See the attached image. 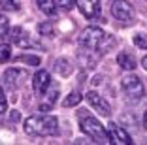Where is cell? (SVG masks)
Listing matches in <instances>:
<instances>
[{
  "instance_id": "1",
  "label": "cell",
  "mask_w": 147,
  "mask_h": 145,
  "mask_svg": "<svg viewBox=\"0 0 147 145\" xmlns=\"http://www.w3.org/2000/svg\"><path fill=\"white\" fill-rule=\"evenodd\" d=\"M79 43L92 51H100V53H108V49L111 45H115V38H111L109 34H106L102 28L98 26H87L79 36Z\"/></svg>"
},
{
  "instance_id": "2",
  "label": "cell",
  "mask_w": 147,
  "mask_h": 145,
  "mask_svg": "<svg viewBox=\"0 0 147 145\" xmlns=\"http://www.w3.org/2000/svg\"><path fill=\"white\" fill-rule=\"evenodd\" d=\"M25 132L30 136H55L59 132V119L53 115H34L25 121Z\"/></svg>"
},
{
  "instance_id": "3",
  "label": "cell",
  "mask_w": 147,
  "mask_h": 145,
  "mask_svg": "<svg viewBox=\"0 0 147 145\" xmlns=\"http://www.w3.org/2000/svg\"><path fill=\"white\" fill-rule=\"evenodd\" d=\"M81 130L89 138H92L96 143H109L106 128L102 126V124L98 123V119H94V117H81Z\"/></svg>"
},
{
  "instance_id": "4",
  "label": "cell",
  "mask_w": 147,
  "mask_h": 145,
  "mask_svg": "<svg viewBox=\"0 0 147 145\" xmlns=\"http://www.w3.org/2000/svg\"><path fill=\"white\" fill-rule=\"evenodd\" d=\"M111 15L121 23H132L134 21V8L126 0H115L111 4Z\"/></svg>"
},
{
  "instance_id": "5",
  "label": "cell",
  "mask_w": 147,
  "mask_h": 145,
  "mask_svg": "<svg viewBox=\"0 0 147 145\" xmlns=\"http://www.w3.org/2000/svg\"><path fill=\"white\" fill-rule=\"evenodd\" d=\"M121 85L130 100H140L143 96V83L140 81L138 76H125Z\"/></svg>"
},
{
  "instance_id": "6",
  "label": "cell",
  "mask_w": 147,
  "mask_h": 145,
  "mask_svg": "<svg viewBox=\"0 0 147 145\" xmlns=\"http://www.w3.org/2000/svg\"><path fill=\"white\" fill-rule=\"evenodd\" d=\"M108 138H109V143H117V145L132 143V138L128 136V132H126L123 126L115 124V123H111L108 126Z\"/></svg>"
},
{
  "instance_id": "7",
  "label": "cell",
  "mask_w": 147,
  "mask_h": 145,
  "mask_svg": "<svg viewBox=\"0 0 147 145\" xmlns=\"http://www.w3.org/2000/svg\"><path fill=\"white\" fill-rule=\"evenodd\" d=\"M87 102L91 104V106L94 107L96 111H98L100 115L108 117L109 113H111V107H109V104L106 102V100L102 98L98 92H94V90H89V92H87Z\"/></svg>"
},
{
  "instance_id": "8",
  "label": "cell",
  "mask_w": 147,
  "mask_h": 145,
  "mask_svg": "<svg viewBox=\"0 0 147 145\" xmlns=\"http://www.w3.org/2000/svg\"><path fill=\"white\" fill-rule=\"evenodd\" d=\"M76 6L87 19H94L100 13V2L98 0H76Z\"/></svg>"
},
{
  "instance_id": "9",
  "label": "cell",
  "mask_w": 147,
  "mask_h": 145,
  "mask_svg": "<svg viewBox=\"0 0 147 145\" xmlns=\"http://www.w3.org/2000/svg\"><path fill=\"white\" fill-rule=\"evenodd\" d=\"M26 77V72L23 70H17V68H11L4 74V87L8 89H15V87L23 85V79Z\"/></svg>"
},
{
  "instance_id": "10",
  "label": "cell",
  "mask_w": 147,
  "mask_h": 145,
  "mask_svg": "<svg viewBox=\"0 0 147 145\" xmlns=\"http://www.w3.org/2000/svg\"><path fill=\"white\" fill-rule=\"evenodd\" d=\"M49 83H51V77H49V74L45 72V70H40V72H36V76H34L32 87H34V90H36L38 94H45V90L49 89Z\"/></svg>"
},
{
  "instance_id": "11",
  "label": "cell",
  "mask_w": 147,
  "mask_h": 145,
  "mask_svg": "<svg viewBox=\"0 0 147 145\" xmlns=\"http://www.w3.org/2000/svg\"><path fill=\"white\" fill-rule=\"evenodd\" d=\"M9 40L15 42V45H19V47H32L34 45V43L30 42V38H28V34L23 32V28H19V26L9 32Z\"/></svg>"
},
{
  "instance_id": "12",
  "label": "cell",
  "mask_w": 147,
  "mask_h": 145,
  "mask_svg": "<svg viewBox=\"0 0 147 145\" xmlns=\"http://www.w3.org/2000/svg\"><path fill=\"white\" fill-rule=\"evenodd\" d=\"M117 64H119L123 70H134L136 68V59L132 55H128L126 51H123L117 57Z\"/></svg>"
},
{
  "instance_id": "13",
  "label": "cell",
  "mask_w": 147,
  "mask_h": 145,
  "mask_svg": "<svg viewBox=\"0 0 147 145\" xmlns=\"http://www.w3.org/2000/svg\"><path fill=\"white\" fill-rule=\"evenodd\" d=\"M38 8L42 9L45 15H55L57 13V6L53 0H38Z\"/></svg>"
},
{
  "instance_id": "14",
  "label": "cell",
  "mask_w": 147,
  "mask_h": 145,
  "mask_svg": "<svg viewBox=\"0 0 147 145\" xmlns=\"http://www.w3.org/2000/svg\"><path fill=\"white\" fill-rule=\"evenodd\" d=\"M11 59V47L8 43H0V64L8 62Z\"/></svg>"
},
{
  "instance_id": "15",
  "label": "cell",
  "mask_w": 147,
  "mask_h": 145,
  "mask_svg": "<svg viewBox=\"0 0 147 145\" xmlns=\"http://www.w3.org/2000/svg\"><path fill=\"white\" fill-rule=\"evenodd\" d=\"M81 102V94L79 92H72V94H68L64 98V107H72V106H78V104Z\"/></svg>"
},
{
  "instance_id": "16",
  "label": "cell",
  "mask_w": 147,
  "mask_h": 145,
  "mask_svg": "<svg viewBox=\"0 0 147 145\" xmlns=\"http://www.w3.org/2000/svg\"><path fill=\"white\" fill-rule=\"evenodd\" d=\"M55 70L61 74V76H70V72H72V68H70V62H68V60H57Z\"/></svg>"
},
{
  "instance_id": "17",
  "label": "cell",
  "mask_w": 147,
  "mask_h": 145,
  "mask_svg": "<svg viewBox=\"0 0 147 145\" xmlns=\"http://www.w3.org/2000/svg\"><path fill=\"white\" fill-rule=\"evenodd\" d=\"M19 6L15 0H0V9H6V11H15Z\"/></svg>"
},
{
  "instance_id": "18",
  "label": "cell",
  "mask_w": 147,
  "mask_h": 145,
  "mask_svg": "<svg viewBox=\"0 0 147 145\" xmlns=\"http://www.w3.org/2000/svg\"><path fill=\"white\" fill-rule=\"evenodd\" d=\"M38 30H40V34H42V36H53V32H55L51 23H42V25L38 26Z\"/></svg>"
},
{
  "instance_id": "19",
  "label": "cell",
  "mask_w": 147,
  "mask_h": 145,
  "mask_svg": "<svg viewBox=\"0 0 147 145\" xmlns=\"http://www.w3.org/2000/svg\"><path fill=\"white\" fill-rule=\"evenodd\" d=\"M134 43L140 49H147V34H136L134 36Z\"/></svg>"
},
{
  "instance_id": "20",
  "label": "cell",
  "mask_w": 147,
  "mask_h": 145,
  "mask_svg": "<svg viewBox=\"0 0 147 145\" xmlns=\"http://www.w3.org/2000/svg\"><path fill=\"white\" fill-rule=\"evenodd\" d=\"M17 60H19V62L32 64V66H38V64H40V59H38V57H30V55H21V57H17Z\"/></svg>"
},
{
  "instance_id": "21",
  "label": "cell",
  "mask_w": 147,
  "mask_h": 145,
  "mask_svg": "<svg viewBox=\"0 0 147 145\" xmlns=\"http://www.w3.org/2000/svg\"><path fill=\"white\" fill-rule=\"evenodd\" d=\"M8 30H9V23H8V19L0 15V38L8 34Z\"/></svg>"
},
{
  "instance_id": "22",
  "label": "cell",
  "mask_w": 147,
  "mask_h": 145,
  "mask_svg": "<svg viewBox=\"0 0 147 145\" xmlns=\"http://www.w3.org/2000/svg\"><path fill=\"white\" fill-rule=\"evenodd\" d=\"M57 2H59V6H61V8H64V9H72L74 6H76V0H57Z\"/></svg>"
},
{
  "instance_id": "23",
  "label": "cell",
  "mask_w": 147,
  "mask_h": 145,
  "mask_svg": "<svg viewBox=\"0 0 147 145\" xmlns=\"http://www.w3.org/2000/svg\"><path fill=\"white\" fill-rule=\"evenodd\" d=\"M6 109H8V100H6L4 94L0 92V113H4Z\"/></svg>"
},
{
  "instance_id": "24",
  "label": "cell",
  "mask_w": 147,
  "mask_h": 145,
  "mask_svg": "<svg viewBox=\"0 0 147 145\" xmlns=\"http://www.w3.org/2000/svg\"><path fill=\"white\" fill-rule=\"evenodd\" d=\"M142 64H143V68L147 70V57H143V60H142Z\"/></svg>"
},
{
  "instance_id": "25",
  "label": "cell",
  "mask_w": 147,
  "mask_h": 145,
  "mask_svg": "<svg viewBox=\"0 0 147 145\" xmlns=\"http://www.w3.org/2000/svg\"><path fill=\"white\" fill-rule=\"evenodd\" d=\"M143 124H145V128H147V111H145V115H143Z\"/></svg>"
}]
</instances>
